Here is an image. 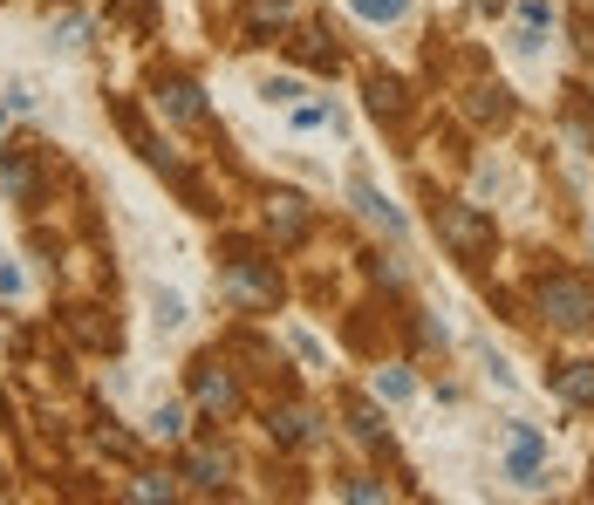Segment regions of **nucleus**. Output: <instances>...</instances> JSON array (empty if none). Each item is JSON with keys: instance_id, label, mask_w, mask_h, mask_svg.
I'll list each match as a JSON object with an SVG mask.
<instances>
[{"instance_id": "4", "label": "nucleus", "mask_w": 594, "mask_h": 505, "mask_svg": "<svg viewBox=\"0 0 594 505\" xmlns=\"http://www.w3.org/2000/svg\"><path fill=\"white\" fill-rule=\"evenodd\" d=\"M158 110L171 123H185V130H198V123H205V103H198V89L185 76H164L158 82Z\"/></svg>"}, {"instance_id": "19", "label": "nucleus", "mask_w": 594, "mask_h": 505, "mask_svg": "<svg viewBox=\"0 0 594 505\" xmlns=\"http://www.w3.org/2000/svg\"><path fill=\"white\" fill-rule=\"evenodd\" d=\"M526 28H554V7L547 0H526Z\"/></svg>"}, {"instance_id": "10", "label": "nucleus", "mask_w": 594, "mask_h": 505, "mask_svg": "<svg viewBox=\"0 0 594 505\" xmlns=\"http://www.w3.org/2000/svg\"><path fill=\"white\" fill-rule=\"evenodd\" d=\"M369 110H376V117H403V82L396 76H369Z\"/></svg>"}, {"instance_id": "6", "label": "nucleus", "mask_w": 594, "mask_h": 505, "mask_svg": "<svg viewBox=\"0 0 594 505\" xmlns=\"http://www.w3.org/2000/svg\"><path fill=\"white\" fill-rule=\"evenodd\" d=\"M198 403H205V410H219V417H226V410H233V403H239L233 376H226V369H212V362H205V369H198Z\"/></svg>"}, {"instance_id": "9", "label": "nucleus", "mask_w": 594, "mask_h": 505, "mask_svg": "<svg viewBox=\"0 0 594 505\" xmlns=\"http://www.w3.org/2000/svg\"><path fill=\"white\" fill-rule=\"evenodd\" d=\"M356 205L376 219V226H383V233H403V212H396V205H383V192H376L369 178H356Z\"/></svg>"}, {"instance_id": "3", "label": "nucleus", "mask_w": 594, "mask_h": 505, "mask_svg": "<svg viewBox=\"0 0 594 505\" xmlns=\"http://www.w3.org/2000/svg\"><path fill=\"white\" fill-rule=\"evenodd\" d=\"M506 478L519 492H540L547 485V437L533 424H506Z\"/></svg>"}, {"instance_id": "25", "label": "nucleus", "mask_w": 594, "mask_h": 505, "mask_svg": "<svg viewBox=\"0 0 594 505\" xmlns=\"http://www.w3.org/2000/svg\"><path fill=\"white\" fill-rule=\"evenodd\" d=\"M0 123H7V117H0Z\"/></svg>"}, {"instance_id": "11", "label": "nucleus", "mask_w": 594, "mask_h": 505, "mask_svg": "<svg viewBox=\"0 0 594 505\" xmlns=\"http://www.w3.org/2000/svg\"><path fill=\"white\" fill-rule=\"evenodd\" d=\"M301 62H315V69H335V41H328V35H301Z\"/></svg>"}, {"instance_id": "16", "label": "nucleus", "mask_w": 594, "mask_h": 505, "mask_svg": "<svg viewBox=\"0 0 594 505\" xmlns=\"http://www.w3.org/2000/svg\"><path fill=\"white\" fill-rule=\"evenodd\" d=\"M178 430H185V410H171V403H164L158 417H151V437H178Z\"/></svg>"}, {"instance_id": "13", "label": "nucleus", "mask_w": 594, "mask_h": 505, "mask_svg": "<svg viewBox=\"0 0 594 505\" xmlns=\"http://www.w3.org/2000/svg\"><path fill=\"white\" fill-rule=\"evenodd\" d=\"M376 396L403 403V396H410V376H403V369H376Z\"/></svg>"}, {"instance_id": "7", "label": "nucleus", "mask_w": 594, "mask_h": 505, "mask_svg": "<svg viewBox=\"0 0 594 505\" xmlns=\"http://www.w3.org/2000/svg\"><path fill=\"white\" fill-rule=\"evenodd\" d=\"M554 389L567 396V403H594V362H560Z\"/></svg>"}, {"instance_id": "12", "label": "nucleus", "mask_w": 594, "mask_h": 505, "mask_svg": "<svg viewBox=\"0 0 594 505\" xmlns=\"http://www.w3.org/2000/svg\"><path fill=\"white\" fill-rule=\"evenodd\" d=\"M294 14V0H253V28H280Z\"/></svg>"}, {"instance_id": "2", "label": "nucleus", "mask_w": 594, "mask_h": 505, "mask_svg": "<svg viewBox=\"0 0 594 505\" xmlns=\"http://www.w3.org/2000/svg\"><path fill=\"white\" fill-rule=\"evenodd\" d=\"M437 239H444L458 260H485V253H492V219H485L478 205L444 198V205H437Z\"/></svg>"}, {"instance_id": "22", "label": "nucleus", "mask_w": 594, "mask_h": 505, "mask_svg": "<svg viewBox=\"0 0 594 505\" xmlns=\"http://www.w3.org/2000/svg\"><path fill=\"white\" fill-rule=\"evenodd\" d=\"M294 123H301V130H321V123H328V110H321V103H308V110H294Z\"/></svg>"}, {"instance_id": "14", "label": "nucleus", "mask_w": 594, "mask_h": 505, "mask_svg": "<svg viewBox=\"0 0 594 505\" xmlns=\"http://www.w3.org/2000/svg\"><path fill=\"white\" fill-rule=\"evenodd\" d=\"M349 7H356L362 21H396L403 14V0H349Z\"/></svg>"}, {"instance_id": "15", "label": "nucleus", "mask_w": 594, "mask_h": 505, "mask_svg": "<svg viewBox=\"0 0 594 505\" xmlns=\"http://www.w3.org/2000/svg\"><path fill=\"white\" fill-rule=\"evenodd\" d=\"M192 478L205 485V492H219V478H226V465H219V458H192Z\"/></svg>"}, {"instance_id": "21", "label": "nucleus", "mask_w": 594, "mask_h": 505, "mask_svg": "<svg viewBox=\"0 0 594 505\" xmlns=\"http://www.w3.org/2000/svg\"><path fill=\"white\" fill-rule=\"evenodd\" d=\"M342 492H349V499H383V485H376V478H349Z\"/></svg>"}, {"instance_id": "23", "label": "nucleus", "mask_w": 594, "mask_h": 505, "mask_svg": "<svg viewBox=\"0 0 594 505\" xmlns=\"http://www.w3.org/2000/svg\"><path fill=\"white\" fill-rule=\"evenodd\" d=\"M588 246H594V219H588Z\"/></svg>"}, {"instance_id": "8", "label": "nucleus", "mask_w": 594, "mask_h": 505, "mask_svg": "<svg viewBox=\"0 0 594 505\" xmlns=\"http://www.w3.org/2000/svg\"><path fill=\"white\" fill-rule=\"evenodd\" d=\"M267 226H274L280 239H301V226H308V212H301V198H294V192L267 198Z\"/></svg>"}, {"instance_id": "24", "label": "nucleus", "mask_w": 594, "mask_h": 505, "mask_svg": "<svg viewBox=\"0 0 594 505\" xmlns=\"http://www.w3.org/2000/svg\"><path fill=\"white\" fill-rule=\"evenodd\" d=\"M485 7H506V0H485Z\"/></svg>"}, {"instance_id": "20", "label": "nucleus", "mask_w": 594, "mask_h": 505, "mask_svg": "<svg viewBox=\"0 0 594 505\" xmlns=\"http://www.w3.org/2000/svg\"><path fill=\"white\" fill-rule=\"evenodd\" d=\"M574 35H581V48L594 55V7H581V14H574Z\"/></svg>"}, {"instance_id": "17", "label": "nucleus", "mask_w": 594, "mask_h": 505, "mask_svg": "<svg viewBox=\"0 0 594 505\" xmlns=\"http://www.w3.org/2000/svg\"><path fill=\"white\" fill-rule=\"evenodd\" d=\"M158 321H164V328H178V321H185V301H178V294H158Z\"/></svg>"}, {"instance_id": "18", "label": "nucleus", "mask_w": 594, "mask_h": 505, "mask_svg": "<svg viewBox=\"0 0 594 505\" xmlns=\"http://www.w3.org/2000/svg\"><path fill=\"white\" fill-rule=\"evenodd\" d=\"M294 96H301V82H294V76H280V82H267V103H294Z\"/></svg>"}, {"instance_id": "5", "label": "nucleus", "mask_w": 594, "mask_h": 505, "mask_svg": "<svg viewBox=\"0 0 594 505\" xmlns=\"http://www.w3.org/2000/svg\"><path fill=\"white\" fill-rule=\"evenodd\" d=\"M226 287H233L246 308H274V273L253 267V260H233V267H226Z\"/></svg>"}, {"instance_id": "1", "label": "nucleus", "mask_w": 594, "mask_h": 505, "mask_svg": "<svg viewBox=\"0 0 594 505\" xmlns=\"http://www.w3.org/2000/svg\"><path fill=\"white\" fill-rule=\"evenodd\" d=\"M533 314L547 328H567V335L594 328V280H581V273H540L533 280Z\"/></svg>"}]
</instances>
